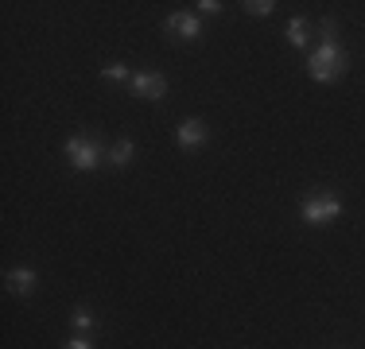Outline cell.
Masks as SVG:
<instances>
[{
	"label": "cell",
	"instance_id": "cell-7",
	"mask_svg": "<svg viewBox=\"0 0 365 349\" xmlns=\"http://www.w3.org/2000/svg\"><path fill=\"white\" fill-rule=\"evenodd\" d=\"M8 287H12L16 295H24V299H28V295H36L39 276L31 272V268H12V272H8Z\"/></svg>",
	"mask_w": 365,
	"mask_h": 349
},
{
	"label": "cell",
	"instance_id": "cell-3",
	"mask_svg": "<svg viewBox=\"0 0 365 349\" xmlns=\"http://www.w3.org/2000/svg\"><path fill=\"white\" fill-rule=\"evenodd\" d=\"M66 160H71L74 171H98L106 163V155H101V144L93 136H71L66 140Z\"/></svg>",
	"mask_w": 365,
	"mask_h": 349
},
{
	"label": "cell",
	"instance_id": "cell-8",
	"mask_svg": "<svg viewBox=\"0 0 365 349\" xmlns=\"http://www.w3.org/2000/svg\"><path fill=\"white\" fill-rule=\"evenodd\" d=\"M133 155H136V147H133V140H117V144L109 147V167H128L133 163Z\"/></svg>",
	"mask_w": 365,
	"mask_h": 349
},
{
	"label": "cell",
	"instance_id": "cell-12",
	"mask_svg": "<svg viewBox=\"0 0 365 349\" xmlns=\"http://www.w3.org/2000/svg\"><path fill=\"white\" fill-rule=\"evenodd\" d=\"M101 78H106V82H125V78H128V66H125V63H109L106 70H101Z\"/></svg>",
	"mask_w": 365,
	"mask_h": 349
},
{
	"label": "cell",
	"instance_id": "cell-6",
	"mask_svg": "<svg viewBox=\"0 0 365 349\" xmlns=\"http://www.w3.org/2000/svg\"><path fill=\"white\" fill-rule=\"evenodd\" d=\"M163 28L175 35V39H187V43L202 35V24H198V16H195V12H171L168 20H163Z\"/></svg>",
	"mask_w": 365,
	"mask_h": 349
},
{
	"label": "cell",
	"instance_id": "cell-14",
	"mask_svg": "<svg viewBox=\"0 0 365 349\" xmlns=\"http://www.w3.org/2000/svg\"><path fill=\"white\" fill-rule=\"evenodd\" d=\"M63 349H93V342H90L86 334H78V338H71V342H66Z\"/></svg>",
	"mask_w": 365,
	"mask_h": 349
},
{
	"label": "cell",
	"instance_id": "cell-2",
	"mask_svg": "<svg viewBox=\"0 0 365 349\" xmlns=\"http://www.w3.org/2000/svg\"><path fill=\"white\" fill-rule=\"evenodd\" d=\"M299 217L307 225H330L334 217H342V198L330 194V190H315L311 198L299 202Z\"/></svg>",
	"mask_w": 365,
	"mask_h": 349
},
{
	"label": "cell",
	"instance_id": "cell-13",
	"mask_svg": "<svg viewBox=\"0 0 365 349\" xmlns=\"http://www.w3.org/2000/svg\"><path fill=\"white\" fill-rule=\"evenodd\" d=\"M319 35H323V43H338V24L327 16V20L319 24Z\"/></svg>",
	"mask_w": 365,
	"mask_h": 349
},
{
	"label": "cell",
	"instance_id": "cell-10",
	"mask_svg": "<svg viewBox=\"0 0 365 349\" xmlns=\"http://www.w3.org/2000/svg\"><path fill=\"white\" fill-rule=\"evenodd\" d=\"M71 322H74L78 334H90V330H93V311H90V307H74Z\"/></svg>",
	"mask_w": 365,
	"mask_h": 349
},
{
	"label": "cell",
	"instance_id": "cell-15",
	"mask_svg": "<svg viewBox=\"0 0 365 349\" xmlns=\"http://www.w3.org/2000/svg\"><path fill=\"white\" fill-rule=\"evenodd\" d=\"M198 8H202L206 16H218L222 12V0H198Z\"/></svg>",
	"mask_w": 365,
	"mask_h": 349
},
{
	"label": "cell",
	"instance_id": "cell-11",
	"mask_svg": "<svg viewBox=\"0 0 365 349\" xmlns=\"http://www.w3.org/2000/svg\"><path fill=\"white\" fill-rule=\"evenodd\" d=\"M245 12H249V16H272V12H276V0H249Z\"/></svg>",
	"mask_w": 365,
	"mask_h": 349
},
{
	"label": "cell",
	"instance_id": "cell-4",
	"mask_svg": "<svg viewBox=\"0 0 365 349\" xmlns=\"http://www.w3.org/2000/svg\"><path fill=\"white\" fill-rule=\"evenodd\" d=\"M206 140H210V128H206L202 117H190V120H179L175 125V147H182V152H195Z\"/></svg>",
	"mask_w": 365,
	"mask_h": 349
},
{
	"label": "cell",
	"instance_id": "cell-5",
	"mask_svg": "<svg viewBox=\"0 0 365 349\" xmlns=\"http://www.w3.org/2000/svg\"><path fill=\"white\" fill-rule=\"evenodd\" d=\"M133 93L140 101H160L163 93H168V78H163L160 70H136L133 74Z\"/></svg>",
	"mask_w": 365,
	"mask_h": 349
},
{
	"label": "cell",
	"instance_id": "cell-1",
	"mask_svg": "<svg viewBox=\"0 0 365 349\" xmlns=\"http://www.w3.org/2000/svg\"><path fill=\"white\" fill-rule=\"evenodd\" d=\"M346 51L338 47V43H319L315 51L307 55V74L315 78L319 85H330V82H338V78L346 74Z\"/></svg>",
	"mask_w": 365,
	"mask_h": 349
},
{
	"label": "cell",
	"instance_id": "cell-9",
	"mask_svg": "<svg viewBox=\"0 0 365 349\" xmlns=\"http://www.w3.org/2000/svg\"><path fill=\"white\" fill-rule=\"evenodd\" d=\"M288 43H292L295 51H303L311 43V24L303 20V16H295V20L288 24Z\"/></svg>",
	"mask_w": 365,
	"mask_h": 349
}]
</instances>
